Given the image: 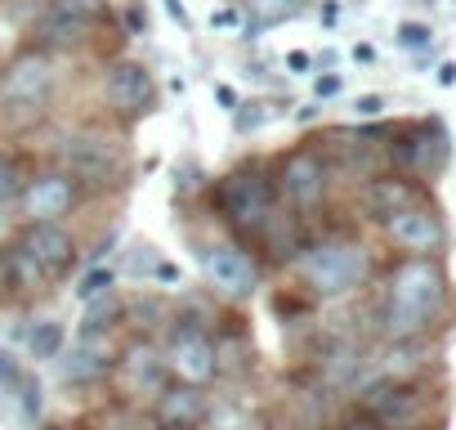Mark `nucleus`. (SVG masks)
<instances>
[{
    "label": "nucleus",
    "mask_w": 456,
    "mask_h": 430,
    "mask_svg": "<svg viewBox=\"0 0 456 430\" xmlns=\"http://www.w3.org/2000/svg\"><path fill=\"white\" fill-rule=\"evenodd\" d=\"M443 301H447V274L438 260H425V256L398 260L385 283V318H380L385 336L398 345L425 336L438 323Z\"/></svg>",
    "instance_id": "obj_1"
},
{
    "label": "nucleus",
    "mask_w": 456,
    "mask_h": 430,
    "mask_svg": "<svg viewBox=\"0 0 456 430\" xmlns=\"http://www.w3.org/2000/svg\"><path fill=\"white\" fill-rule=\"evenodd\" d=\"M215 206L224 225L247 238H265L278 225V188L265 166H238L215 184Z\"/></svg>",
    "instance_id": "obj_2"
},
{
    "label": "nucleus",
    "mask_w": 456,
    "mask_h": 430,
    "mask_svg": "<svg viewBox=\"0 0 456 430\" xmlns=\"http://www.w3.org/2000/svg\"><path fill=\"white\" fill-rule=\"evenodd\" d=\"M367 269H371V252L345 234L318 238L300 252V278L318 301H340V296L358 292L367 283Z\"/></svg>",
    "instance_id": "obj_3"
},
{
    "label": "nucleus",
    "mask_w": 456,
    "mask_h": 430,
    "mask_svg": "<svg viewBox=\"0 0 456 430\" xmlns=\"http://www.w3.org/2000/svg\"><path fill=\"white\" fill-rule=\"evenodd\" d=\"M130 166V153L117 135L103 130H72L59 144V170H68L77 184H112Z\"/></svg>",
    "instance_id": "obj_4"
},
{
    "label": "nucleus",
    "mask_w": 456,
    "mask_h": 430,
    "mask_svg": "<svg viewBox=\"0 0 456 430\" xmlns=\"http://www.w3.org/2000/svg\"><path fill=\"white\" fill-rule=\"evenodd\" d=\"M327 184H331V161H327V153H318V148H309V144L291 148V153L278 161V175H273L278 197H282L296 215L318 211V206L327 202Z\"/></svg>",
    "instance_id": "obj_5"
},
{
    "label": "nucleus",
    "mask_w": 456,
    "mask_h": 430,
    "mask_svg": "<svg viewBox=\"0 0 456 430\" xmlns=\"http://www.w3.org/2000/svg\"><path fill=\"white\" fill-rule=\"evenodd\" d=\"M201 278L215 296L224 301H251L256 287H260V265L247 256L242 243L233 238H219L201 252Z\"/></svg>",
    "instance_id": "obj_6"
},
{
    "label": "nucleus",
    "mask_w": 456,
    "mask_h": 430,
    "mask_svg": "<svg viewBox=\"0 0 456 430\" xmlns=\"http://www.w3.org/2000/svg\"><path fill=\"white\" fill-rule=\"evenodd\" d=\"M166 372L179 381V385H206L219 376V363H215V336L206 327H192V323H175L170 327V341H166Z\"/></svg>",
    "instance_id": "obj_7"
},
{
    "label": "nucleus",
    "mask_w": 456,
    "mask_h": 430,
    "mask_svg": "<svg viewBox=\"0 0 456 430\" xmlns=\"http://www.w3.org/2000/svg\"><path fill=\"white\" fill-rule=\"evenodd\" d=\"M81 202V184L68 170H37L23 188H19V211L28 225H59L63 215H72V206Z\"/></svg>",
    "instance_id": "obj_8"
},
{
    "label": "nucleus",
    "mask_w": 456,
    "mask_h": 430,
    "mask_svg": "<svg viewBox=\"0 0 456 430\" xmlns=\"http://www.w3.org/2000/svg\"><path fill=\"white\" fill-rule=\"evenodd\" d=\"M54 90V63L41 50H23L0 72V103L5 108H41Z\"/></svg>",
    "instance_id": "obj_9"
},
{
    "label": "nucleus",
    "mask_w": 456,
    "mask_h": 430,
    "mask_svg": "<svg viewBox=\"0 0 456 430\" xmlns=\"http://www.w3.org/2000/svg\"><path fill=\"white\" fill-rule=\"evenodd\" d=\"M385 238H389L398 252H407V256L434 260V256L443 252V243H447V229H443V220H438L434 206L411 202V206H403L398 215H389V220H385Z\"/></svg>",
    "instance_id": "obj_10"
},
{
    "label": "nucleus",
    "mask_w": 456,
    "mask_h": 430,
    "mask_svg": "<svg viewBox=\"0 0 456 430\" xmlns=\"http://www.w3.org/2000/svg\"><path fill=\"white\" fill-rule=\"evenodd\" d=\"M103 99H108V108L121 112V117H143V112H152V103H157L152 72H148L143 63H134V59L108 63V68H103Z\"/></svg>",
    "instance_id": "obj_11"
},
{
    "label": "nucleus",
    "mask_w": 456,
    "mask_h": 430,
    "mask_svg": "<svg viewBox=\"0 0 456 430\" xmlns=\"http://www.w3.org/2000/svg\"><path fill=\"white\" fill-rule=\"evenodd\" d=\"M210 417V403L197 385H166L152 403V426L157 430H201V421Z\"/></svg>",
    "instance_id": "obj_12"
},
{
    "label": "nucleus",
    "mask_w": 456,
    "mask_h": 430,
    "mask_svg": "<svg viewBox=\"0 0 456 430\" xmlns=\"http://www.w3.org/2000/svg\"><path fill=\"white\" fill-rule=\"evenodd\" d=\"M19 243L37 256L45 278H63L68 269H77V238L63 225H28Z\"/></svg>",
    "instance_id": "obj_13"
},
{
    "label": "nucleus",
    "mask_w": 456,
    "mask_h": 430,
    "mask_svg": "<svg viewBox=\"0 0 456 430\" xmlns=\"http://www.w3.org/2000/svg\"><path fill=\"white\" fill-rule=\"evenodd\" d=\"M362 412L380 426V430H403L416 417V390L407 381H380L362 394Z\"/></svg>",
    "instance_id": "obj_14"
},
{
    "label": "nucleus",
    "mask_w": 456,
    "mask_h": 430,
    "mask_svg": "<svg viewBox=\"0 0 456 430\" xmlns=\"http://www.w3.org/2000/svg\"><path fill=\"white\" fill-rule=\"evenodd\" d=\"M394 157H398L407 170H416V175H434V170L443 166V157H447V139H443L438 121H425L420 130L403 135L398 148H394Z\"/></svg>",
    "instance_id": "obj_15"
},
{
    "label": "nucleus",
    "mask_w": 456,
    "mask_h": 430,
    "mask_svg": "<svg viewBox=\"0 0 456 430\" xmlns=\"http://www.w3.org/2000/svg\"><path fill=\"white\" fill-rule=\"evenodd\" d=\"M112 363H117V359H112L108 341H99V336H81V341L72 345V354L59 359V376H63L68 385H90V381L108 376Z\"/></svg>",
    "instance_id": "obj_16"
},
{
    "label": "nucleus",
    "mask_w": 456,
    "mask_h": 430,
    "mask_svg": "<svg viewBox=\"0 0 456 430\" xmlns=\"http://www.w3.org/2000/svg\"><path fill=\"white\" fill-rule=\"evenodd\" d=\"M121 372L134 390H148V394H161L170 385V372H166V354L152 345V341H134L121 359Z\"/></svg>",
    "instance_id": "obj_17"
},
{
    "label": "nucleus",
    "mask_w": 456,
    "mask_h": 430,
    "mask_svg": "<svg viewBox=\"0 0 456 430\" xmlns=\"http://www.w3.org/2000/svg\"><path fill=\"white\" fill-rule=\"evenodd\" d=\"M305 10V0H247V37H260Z\"/></svg>",
    "instance_id": "obj_18"
},
{
    "label": "nucleus",
    "mask_w": 456,
    "mask_h": 430,
    "mask_svg": "<svg viewBox=\"0 0 456 430\" xmlns=\"http://www.w3.org/2000/svg\"><path fill=\"white\" fill-rule=\"evenodd\" d=\"M367 206L376 211V220H389V215H398L403 206H411V184L407 179H371L367 188Z\"/></svg>",
    "instance_id": "obj_19"
},
{
    "label": "nucleus",
    "mask_w": 456,
    "mask_h": 430,
    "mask_svg": "<svg viewBox=\"0 0 456 430\" xmlns=\"http://www.w3.org/2000/svg\"><path fill=\"white\" fill-rule=\"evenodd\" d=\"M90 32V19H72L63 10H50L45 19H37V41L45 45H77Z\"/></svg>",
    "instance_id": "obj_20"
},
{
    "label": "nucleus",
    "mask_w": 456,
    "mask_h": 430,
    "mask_svg": "<svg viewBox=\"0 0 456 430\" xmlns=\"http://www.w3.org/2000/svg\"><path fill=\"white\" fill-rule=\"evenodd\" d=\"M10 269H14V287L19 292H41L50 278H45V269L37 265V256L23 247V243H14L10 247Z\"/></svg>",
    "instance_id": "obj_21"
},
{
    "label": "nucleus",
    "mask_w": 456,
    "mask_h": 430,
    "mask_svg": "<svg viewBox=\"0 0 456 430\" xmlns=\"http://www.w3.org/2000/svg\"><path fill=\"white\" fill-rule=\"evenodd\" d=\"M63 341H68V332H63V323H37L32 332H28V354L32 359H59L63 354Z\"/></svg>",
    "instance_id": "obj_22"
},
{
    "label": "nucleus",
    "mask_w": 456,
    "mask_h": 430,
    "mask_svg": "<svg viewBox=\"0 0 456 430\" xmlns=\"http://www.w3.org/2000/svg\"><path fill=\"white\" fill-rule=\"evenodd\" d=\"M126 314V305L117 301V296H99V301H90V310H86V327H81V336H99V332H108V327H117V318Z\"/></svg>",
    "instance_id": "obj_23"
},
{
    "label": "nucleus",
    "mask_w": 456,
    "mask_h": 430,
    "mask_svg": "<svg viewBox=\"0 0 456 430\" xmlns=\"http://www.w3.org/2000/svg\"><path fill=\"white\" fill-rule=\"evenodd\" d=\"M112 283H117V274L112 269H94V274H86L81 278V287H77V301H99V296H112Z\"/></svg>",
    "instance_id": "obj_24"
},
{
    "label": "nucleus",
    "mask_w": 456,
    "mask_h": 430,
    "mask_svg": "<svg viewBox=\"0 0 456 430\" xmlns=\"http://www.w3.org/2000/svg\"><path fill=\"white\" fill-rule=\"evenodd\" d=\"M0 385L14 390V394H23V385H28V372L14 363V354H10V350H0Z\"/></svg>",
    "instance_id": "obj_25"
},
{
    "label": "nucleus",
    "mask_w": 456,
    "mask_h": 430,
    "mask_svg": "<svg viewBox=\"0 0 456 430\" xmlns=\"http://www.w3.org/2000/svg\"><path fill=\"white\" fill-rule=\"evenodd\" d=\"M54 10H63V14H72V19H90V23H94V14L103 10V0H54Z\"/></svg>",
    "instance_id": "obj_26"
},
{
    "label": "nucleus",
    "mask_w": 456,
    "mask_h": 430,
    "mask_svg": "<svg viewBox=\"0 0 456 430\" xmlns=\"http://www.w3.org/2000/svg\"><path fill=\"white\" fill-rule=\"evenodd\" d=\"M398 45L425 50V45H429V28H425V23H403V28H398Z\"/></svg>",
    "instance_id": "obj_27"
},
{
    "label": "nucleus",
    "mask_w": 456,
    "mask_h": 430,
    "mask_svg": "<svg viewBox=\"0 0 456 430\" xmlns=\"http://www.w3.org/2000/svg\"><path fill=\"white\" fill-rule=\"evenodd\" d=\"M314 90H318V99H331V95H340V77H336V72H327V77H318V86H314Z\"/></svg>",
    "instance_id": "obj_28"
},
{
    "label": "nucleus",
    "mask_w": 456,
    "mask_h": 430,
    "mask_svg": "<svg viewBox=\"0 0 456 430\" xmlns=\"http://www.w3.org/2000/svg\"><path fill=\"white\" fill-rule=\"evenodd\" d=\"M380 108H385L380 95H362V99H358V117H380Z\"/></svg>",
    "instance_id": "obj_29"
},
{
    "label": "nucleus",
    "mask_w": 456,
    "mask_h": 430,
    "mask_svg": "<svg viewBox=\"0 0 456 430\" xmlns=\"http://www.w3.org/2000/svg\"><path fill=\"white\" fill-rule=\"evenodd\" d=\"M14 287V269H10V247H0V292Z\"/></svg>",
    "instance_id": "obj_30"
},
{
    "label": "nucleus",
    "mask_w": 456,
    "mask_h": 430,
    "mask_svg": "<svg viewBox=\"0 0 456 430\" xmlns=\"http://www.w3.org/2000/svg\"><path fill=\"white\" fill-rule=\"evenodd\" d=\"M10 188H14V170H10V161L0 157V202L10 197Z\"/></svg>",
    "instance_id": "obj_31"
},
{
    "label": "nucleus",
    "mask_w": 456,
    "mask_h": 430,
    "mask_svg": "<svg viewBox=\"0 0 456 430\" xmlns=\"http://www.w3.org/2000/svg\"><path fill=\"white\" fill-rule=\"evenodd\" d=\"M309 63H314V59H309L305 50H291V54H287V68H291V72H305Z\"/></svg>",
    "instance_id": "obj_32"
},
{
    "label": "nucleus",
    "mask_w": 456,
    "mask_h": 430,
    "mask_svg": "<svg viewBox=\"0 0 456 430\" xmlns=\"http://www.w3.org/2000/svg\"><path fill=\"white\" fill-rule=\"evenodd\" d=\"M331 430H380L371 417H358V421H345V426H331Z\"/></svg>",
    "instance_id": "obj_33"
},
{
    "label": "nucleus",
    "mask_w": 456,
    "mask_h": 430,
    "mask_svg": "<svg viewBox=\"0 0 456 430\" xmlns=\"http://www.w3.org/2000/svg\"><path fill=\"white\" fill-rule=\"evenodd\" d=\"M210 23L215 28H233L238 23V10H219V14H210Z\"/></svg>",
    "instance_id": "obj_34"
},
{
    "label": "nucleus",
    "mask_w": 456,
    "mask_h": 430,
    "mask_svg": "<svg viewBox=\"0 0 456 430\" xmlns=\"http://www.w3.org/2000/svg\"><path fill=\"white\" fill-rule=\"evenodd\" d=\"M166 14H170L179 28H188V14H183V5H179V0H166Z\"/></svg>",
    "instance_id": "obj_35"
},
{
    "label": "nucleus",
    "mask_w": 456,
    "mask_h": 430,
    "mask_svg": "<svg viewBox=\"0 0 456 430\" xmlns=\"http://www.w3.org/2000/svg\"><path fill=\"white\" fill-rule=\"evenodd\" d=\"M152 274H157V283H175V278H179V269H175V265H157Z\"/></svg>",
    "instance_id": "obj_36"
},
{
    "label": "nucleus",
    "mask_w": 456,
    "mask_h": 430,
    "mask_svg": "<svg viewBox=\"0 0 456 430\" xmlns=\"http://www.w3.org/2000/svg\"><path fill=\"white\" fill-rule=\"evenodd\" d=\"M215 95H219V103H224V108H233V112H238V95H233V90H228V86H219Z\"/></svg>",
    "instance_id": "obj_37"
},
{
    "label": "nucleus",
    "mask_w": 456,
    "mask_h": 430,
    "mask_svg": "<svg viewBox=\"0 0 456 430\" xmlns=\"http://www.w3.org/2000/svg\"><path fill=\"white\" fill-rule=\"evenodd\" d=\"M452 81H456V63H443L438 68V86H452Z\"/></svg>",
    "instance_id": "obj_38"
},
{
    "label": "nucleus",
    "mask_w": 456,
    "mask_h": 430,
    "mask_svg": "<svg viewBox=\"0 0 456 430\" xmlns=\"http://www.w3.org/2000/svg\"><path fill=\"white\" fill-rule=\"evenodd\" d=\"M0 225H5V202H0Z\"/></svg>",
    "instance_id": "obj_39"
}]
</instances>
